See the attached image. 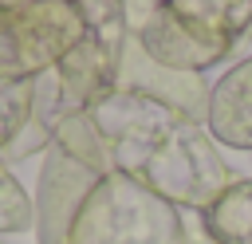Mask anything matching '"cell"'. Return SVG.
I'll list each match as a JSON object with an SVG mask.
<instances>
[{
	"mask_svg": "<svg viewBox=\"0 0 252 244\" xmlns=\"http://www.w3.org/2000/svg\"><path fill=\"white\" fill-rule=\"evenodd\" d=\"M35 228V201L16 181V173L0 161V236Z\"/></svg>",
	"mask_w": 252,
	"mask_h": 244,
	"instance_id": "12",
	"label": "cell"
},
{
	"mask_svg": "<svg viewBox=\"0 0 252 244\" xmlns=\"http://www.w3.org/2000/svg\"><path fill=\"white\" fill-rule=\"evenodd\" d=\"M20 4H32V0H0V12L4 8H20Z\"/></svg>",
	"mask_w": 252,
	"mask_h": 244,
	"instance_id": "14",
	"label": "cell"
},
{
	"mask_svg": "<svg viewBox=\"0 0 252 244\" xmlns=\"http://www.w3.org/2000/svg\"><path fill=\"white\" fill-rule=\"evenodd\" d=\"M205 130L220 146L252 150V55L240 59L236 67H228L209 87Z\"/></svg>",
	"mask_w": 252,
	"mask_h": 244,
	"instance_id": "8",
	"label": "cell"
},
{
	"mask_svg": "<svg viewBox=\"0 0 252 244\" xmlns=\"http://www.w3.org/2000/svg\"><path fill=\"white\" fill-rule=\"evenodd\" d=\"M87 20L75 0H32L0 12V75L35 79L51 71L79 39Z\"/></svg>",
	"mask_w": 252,
	"mask_h": 244,
	"instance_id": "3",
	"label": "cell"
},
{
	"mask_svg": "<svg viewBox=\"0 0 252 244\" xmlns=\"http://www.w3.org/2000/svg\"><path fill=\"white\" fill-rule=\"evenodd\" d=\"M75 8L83 12L87 28H98V24H114V20H122V0H75Z\"/></svg>",
	"mask_w": 252,
	"mask_h": 244,
	"instance_id": "13",
	"label": "cell"
},
{
	"mask_svg": "<svg viewBox=\"0 0 252 244\" xmlns=\"http://www.w3.org/2000/svg\"><path fill=\"white\" fill-rule=\"evenodd\" d=\"M67 244H189L181 209L122 173H106L87 193Z\"/></svg>",
	"mask_w": 252,
	"mask_h": 244,
	"instance_id": "2",
	"label": "cell"
},
{
	"mask_svg": "<svg viewBox=\"0 0 252 244\" xmlns=\"http://www.w3.org/2000/svg\"><path fill=\"white\" fill-rule=\"evenodd\" d=\"M51 146H55V150H63L67 157H75L79 165L94 169L98 177H102V173H110L106 146H102V138H98L94 122H91V110H87V114H67V118H59V122H55V130H51Z\"/></svg>",
	"mask_w": 252,
	"mask_h": 244,
	"instance_id": "10",
	"label": "cell"
},
{
	"mask_svg": "<svg viewBox=\"0 0 252 244\" xmlns=\"http://www.w3.org/2000/svg\"><path fill=\"white\" fill-rule=\"evenodd\" d=\"M106 177V173H102ZM98 173L67 157L63 150H47L39 165V189H35V240L39 244H67L71 224L94 189Z\"/></svg>",
	"mask_w": 252,
	"mask_h": 244,
	"instance_id": "6",
	"label": "cell"
},
{
	"mask_svg": "<svg viewBox=\"0 0 252 244\" xmlns=\"http://www.w3.org/2000/svg\"><path fill=\"white\" fill-rule=\"evenodd\" d=\"M122 20H126L130 43H138V51L165 71L201 75V71H209L213 63L224 59L220 51L193 39L158 0H122Z\"/></svg>",
	"mask_w": 252,
	"mask_h": 244,
	"instance_id": "5",
	"label": "cell"
},
{
	"mask_svg": "<svg viewBox=\"0 0 252 244\" xmlns=\"http://www.w3.org/2000/svg\"><path fill=\"white\" fill-rule=\"evenodd\" d=\"M32 94H35V79H12L0 75V153L12 146V138L24 130L28 114H32Z\"/></svg>",
	"mask_w": 252,
	"mask_h": 244,
	"instance_id": "11",
	"label": "cell"
},
{
	"mask_svg": "<svg viewBox=\"0 0 252 244\" xmlns=\"http://www.w3.org/2000/svg\"><path fill=\"white\" fill-rule=\"evenodd\" d=\"M189 244H213V240H209V236L201 232V236H189Z\"/></svg>",
	"mask_w": 252,
	"mask_h": 244,
	"instance_id": "15",
	"label": "cell"
},
{
	"mask_svg": "<svg viewBox=\"0 0 252 244\" xmlns=\"http://www.w3.org/2000/svg\"><path fill=\"white\" fill-rule=\"evenodd\" d=\"M91 122L106 146L110 173L138 181L177 209L205 213L232 181L205 122L165 98L118 87L91 106Z\"/></svg>",
	"mask_w": 252,
	"mask_h": 244,
	"instance_id": "1",
	"label": "cell"
},
{
	"mask_svg": "<svg viewBox=\"0 0 252 244\" xmlns=\"http://www.w3.org/2000/svg\"><path fill=\"white\" fill-rule=\"evenodd\" d=\"M126 20L87 28V35L47 71L59 102V118L87 114L94 102H102L110 91H118L122 59H126ZM55 118V122H59Z\"/></svg>",
	"mask_w": 252,
	"mask_h": 244,
	"instance_id": "4",
	"label": "cell"
},
{
	"mask_svg": "<svg viewBox=\"0 0 252 244\" xmlns=\"http://www.w3.org/2000/svg\"><path fill=\"white\" fill-rule=\"evenodd\" d=\"M193 39L220 51L224 59L252 31V0H158Z\"/></svg>",
	"mask_w": 252,
	"mask_h": 244,
	"instance_id": "7",
	"label": "cell"
},
{
	"mask_svg": "<svg viewBox=\"0 0 252 244\" xmlns=\"http://www.w3.org/2000/svg\"><path fill=\"white\" fill-rule=\"evenodd\" d=\"M201 232L213 244H252V177H232L201 213Z\"/></svg>",
	"mask_w": 252,
	"mask_h": 244,
	"instance_id": "9",
	"label": "cell"
}]
</instances>
